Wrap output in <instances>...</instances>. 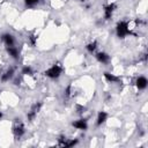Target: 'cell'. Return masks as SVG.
I'll use <instances>...</instances> for the list:
<instances>
[{
  "label": "cell",
  "instance_id": "obj_4",
  "mask_svg": "<svg viewBox=\"0 0 148 148\" xmlns=\"http://www.w3.org/2000/svg\"><path fill=\"white\" fill-rule=\"evenodd\" d=\"M1 39H2V42L6 44V46H14V45H15V39H14V37H13L12 35H9V34L2 35Z\"/></svg>",
  "mask_w": 148,
  "mask_h": 148
},
{
  "label": "cell",
  "instance_id": "obj_1",
  "mask_svg": "<svg viewBox=\"0 0 148 148\" xmlns=\"http://www.w3.org/2000/svg\"><path fill=\"white\" fill-rule=\"evenodd\" d=\"M61 72H62V67L59 64H57V65L54 64L50 68H47L45 71V75L49 76V77H51V79H56V77H58L61 74Z\"/></svg>",
  "mask_w": 148,
  "mask_h": 148
},
{
  "label": "cell",
  "instance_id": "obj_11",
  "mask_svg": "<svg viewBox=\"0 0 148 148\" xmlns=\"http://www.w3.org/2000/svg\"><path fill=\"white\" fill-rule=\"evenodd\" d=\"M106 118H108V114H106L105 112H103V111L99 112V113H98V117H97V121H96V124H97L98 126L102 125V124L106 120Z\"/></svg>",
  "mask_w": 148,
  "mask_h": 148
},
{
  "label": "cell",
  "instance_id": "obj_3",
  "mask_svg": "<svg viewBox=\"0 0 148 148\" xmlns=\"http://www.w3.org/2000/svg\"><path fill=\"white\" fill-rule=\"evenodd\" d=\"M13 132H14L15 138H21V136L23 135V133H24V127H23V125H22L21 121H16V123H15V125H14V127H13Z\"/></svg>",
  "mask_w": 148,
  "mask_h": 148
},
{
  "label": "cell",
  "instance_id": "obj_5",
  "mask_svg": "<svg viewBox=\"0 0 148 148\" xmlns=\"http://www.w3.org/2000/svg\"><path fill=\"white\" fill-rule=\"evenodd\" d=\"M13 74H14V68H13V67L7 68V69H6V71H5V72L1 74V81H3V82L8 81L9 79H12Z\"/></svg>",
  "mask_w": 148,
  "mask_h": 148
},
{
  "label": "cell",
  "instance_id": "obj_12",
  "mask_svg": "<svg viewBox=\"0 0 148 148\" xmlns=\"http://www.w3.org/2000/svg\"><path fill=\"white\" fill-rule=\"evenodd\" d=\"M104 76H105V79L109 81V82H117L119 79H118V76H116L114 74H111V73H108V72H105L104 73Z\"/></svg>",
  "mask_w": 148,
  "mask_h": 148
},
{
  "label": "cell",
  "instance_id": "obj_6",
  "mask_svg": "<svg viewBox=\"0 0 148 148\" xmlns=\"http://www.w3.org/2000/svg\"><path fill=\"white\" fill-rule=\"evenodd\" d=\"M114 8H116V6H114L113 2L109 3V5L105 7V10H104L105 18H111V16H112V14H113V12H114Z\"/></svg>",
  "mask_w": 148,
  "mask_h": 148
},
{
  "label": "cell",
  "instance_id": "obj_14",
  "mask_svg": "<svg viewBox=\"0 0 148 148\" xmlns=\"http://www.w3.org/2000/svg\"><path fill=\"white\" fill-rule=\"evenodd\" d=\"M38 1H39V0H25V3H27L28 6H34V5H36Z\"/></svg>",
  "mask_w": 148,
  "mask_h": 148
},
{
  "label": "cell",
  "instance_id": "obj_9",
  "mask_svg": "<svg viewBox=\"0 0 148 148\" xmlns=\"http://www.w3.org/2000/svg\"><path fill=\"white\" fill-rule=\"evenodd\" d=\"M147 79L145 76H139L136 79V88L138 89H145L147 87Z\"/></svg>",
  "mask_w": 148,
  "mask_h": 148
},
{
  "label": "cell",
  "instance_id": "obj_8",
  "mask_svg": "<svg viewBox=\"0 0 148 148\" xmlns=\"http://www.w3.org/2000/svg\"><path fill=\"white\" fill-rule=\"evenodd\" d=\"M96 58H97V60L99 62H103V64H108L110 61V57L105 52H98L96 54Z\"/></svg>",
  "mask_w": 148,
  "mask_h": 148
},
{
  "label": "cell",
  "instance_id": "obj_13",
  "mask_svg": "<svg viewBox=\"0 0 148 148\" xmlns=\"http://www.w3.org/2000/svg\"><path fill=\"white\" fill-rule=\"evenodd\" d=\"M96 47H97V43L96 42H91V43H89L87 45V50L89 52H95L96 51Z\"/></svg>",
  "mask_w": 148,
  "mask_h": 148
},
{
  "label": "cell",
  "instance_id": "obj_7",
  "mask_svg": "<svg viewBox=\"0 0 148 148\" xmlns=\"http://www.w3.org/2000/svg\"><path fill=\"white\" fill-rule=\"evenodd\" d=\"M73 126L75 127V128H77V130H87V127H88V125H87V121L84 120V119H79V120H75L74 123H73Z\"/></svg>",
  "mask_w": 148,
  "mask_h": 148
},
{
  "label": "cell",
  "instance_id": "obj_2",
  "mask_svg": "<svg viewBox=\"0 0 148 148\" xmlns=\"http://www.w3.org/2000/svg\"><path fill=\"white\" fill-rule=\"evenodd\" d=\"M117 35H118V37H125V36H127L128 34H131L130 32V30H128V28H127V23L125 22V21H121V22H119L118 24H117Z\"/></svg>",
  "mask_w": 148,
  "mask_h": 148
},
{
  "label": "cell",
  "instance_id": "obj_10",
  "mask_svg": "<svg viewBox=\"0 0 148 148\" xmlns=\"http://www.w3.org/2000/svg\"><path fill=\"white\" fill-rule=\"evenodd\" d=\"M7 52L12 58H14V59L18 58V50L15 47V45L14 46H7Z\"/></svg>",
  "mask_w": 148,
  "mask_h": 148
},
{
  "label": "cell",
  "instance_id": "obj_15",
  "mask_svg": "<svg viewBox=\"0 0 148 148\" xmlns=\"http://www.w3.org/2000/svg\"><path fill=\"white\" fill-rule=\"evenodd\" d=\"M1 117H2V113H1V112H0V119H1Z\"/></svg>",
  "mask_w": 148,
  "mask_h": 148
}]
</instances>
